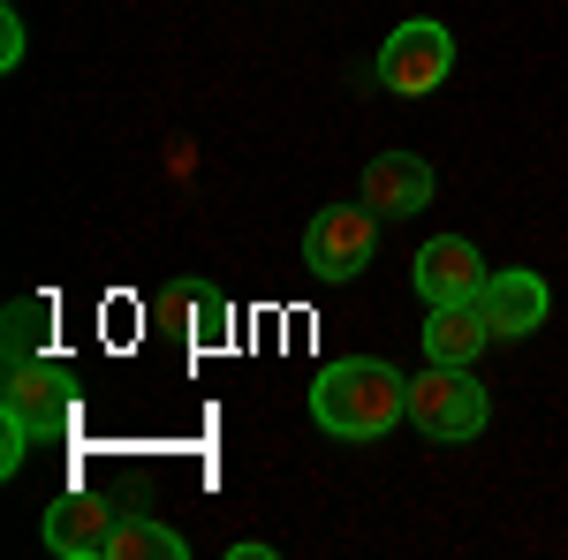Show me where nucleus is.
I'll list each match as a JSON object with an SVG mask.
<instances>
[{
    "label": "nucleus",
    "instance_id": "nucleus-1",
    "mask_svg": "<svg viewBox=\"0 0 568 560\" xmlns=\"http://www.w3.org/2000/svg\"><path fill=\"white\" fill-rule=\"evenodd\" d=\"M311 417H318V431H334V439L372 447V439H387L409 417V379L394 371L387 356H342V364H326L311 379Z\"/></svg>",
    "mask_w": 568,
    "mask_h": 560
},
{
    "label": "nucleus",
    "instance_id": "nucleus-2",
    "mask_svg": "<svg viewBox=\"0 0 568 560\" xmlns=\"http://www.w3.org/2000/svg\"><path fill=\"white\" fill-rule=\"evenodd\" d=\"M77 417V371L61 356H31V364H8V387H0V477L23 470V447L61 439Z\"/></svg>",
    "mask_w": 568,
    "mask_h": 560
},
{
    "label": "nucleus",
    "instance_id": "nucleus-3",
    "mask_svg": "<svg viewBox=\"0 0 568 560\" xmlns=\"http://www.w3.org/2000/svg\"><path fill=\"white\" fill-rule=\"evenodd\" d=\"M485 417H493V401H485V387L463 371V364H433V371L409 379V425L425 431V439H439V447L478 439Z\"/></svg>",
    "mask_w": 568,
    "mask_h": 560
},
{
    "label": "nucleus",
    "instance_id": "nucleus-4",
    "mask_svg": "<svg viewBox=\"0 0 568 560\" xmlns=\"http://www.w3.org/2000/svg\"><path fill=\"white\" fill-rule=\"evenodd\" d=\"M372 243H379V213L356 197V205H326V213L304 227V265L326 281V288H342L356 281L364 265H372Z\"/></svg>",
    "mask_w": 568,
    "mask_h": 560
},
{
    "label": "nucleus",
    "instance_id": "nucleus-5",
    "mask_svg": "<svg viewBox=\"0 0 568 560\" xmlns=\"http://www.w3.org/2000/svg\"><path fill=\"white\" fill-rule=\"evenodd\" d=\"M447 69H455V39H447V23H433V16L394 23L387 45H379V84L402 91V99L439 91V84H447Z\"/></svg>",
    "mask_w": 568,
    "mask_h": 560
},
{
    "label": "nucleus",
    "instance_id": "nucleus-6",
    "mask_svg": "<svg viewBox=\"0 0 568 560\" xmlns=\"http://www.w3.org/2000/svg\"><path fill=\"white\" fill-rule=\"evenodd\" d=\"M152 318H160L182 348H220L235 310H227V296H220L213 281H175V288H160V296H152Z\"/></svg>",
    "mask_w": 568,
    "mask_h": 560
},
{
    "label": "nucleus",
    "instance_id": "nucleus-7",
    "mask_svg": "<svg viewBox=\"0 0 568 560\" xmlns=\"http://www.w3.org/2000/svg\"><path fill=\"white\" fill-rule=\"evenodd\" d=\"M478 310H485V326H493V342H524V334H538L546 326V310H554V296H546V281L538 273H485V288H478Z\"/></svg>",
    "mask_w": 568,
    "mask_h": 560
},
{
    "label": "nucleus",
    "instance_id": "nucleus-8",
    "mask_svg": "<svg viewBox=\"0 0 568 560\" xmlns=\"http://www.w3.org/2000/svg\"><path fill=\"white\" fill-rule=\"evenodd\" d=\"M114 522H122V508H106L99 492H69V500L45 508V546L61 560H106Z\"/></svg>",
    "mask_w": 568,
    "mask_h": 560
},
{
    "label": "nucleus",
    "instance_id": "nucleus-9",
    "mask_svg": "<svg viewBox=\"0 0 568 560\" xmlns=\"http://www.w3.org/2000/svg\"><path fill=\"white\" fill-rule=\"evenodd\" d=\"M409 273H417L425 303H478V288H485V258L470 251V235H433Z\"/></svg>",
    "mask_w": 568,
    "mask_h": 560
},
{
    "label": "nucleus",
    "instance_id": "nucleus-10",
    "mask_svg": "<svg viewBox=\"0 0 568 560\" xmlns=\"http://www.w3.org/2000/svg\"><path fill=\"white\" fill-rule=\"evenodd\" d=\"M364 205L379 220H409L433 205V167L417 160V152H379L372 167H364V190H356Z\"/></svg>",
    "mask_w": 568,
    "mask_h": 560
},
{
    "label": "nucleus",
    "instance_id": "nucleus-11",
    "mask_svg": "<svg viewBox=\"0 0 568 560\" xmlns=\"http://www.w3.org/2000/svg\"><path fill=\"white\" fill-rule=\"evenodd\" d=\"M493 342V326H485L478 303H433V318H425V356L433 364H478V348Z\"/></svg>",
    "mask_w": 568,
    "mask_h": 560
},
{
    "label": "nucleus",
    "instance_id": "nucleus-12",
    "mask_svg": "<svg viewBox=\"0 0 568 560\" xmlns=\"http://www.w3.org/2000/svg\"><path fill=\"white\" fill-rule=\"evenodd\" d=\"M182 553H190V538L168 530V522H152V516H136V508H122L114 546H106V560H182Z\"/></svg>",
    "mask_w": 568,
    "mask_h": 560
},
{
    "label": "nucleus",
    "instance_id": "nucleus-13",
    "mask_svg": "<svg viewBox=\"0 0 568 560\" xmlns=\"http://www.w3.org/2000/svg\"><path fill=\"white\" fill-rule=\"evenodd\" d=\"M39 326H45V303L39 296L8 310V364H31V356H39Z\"/></svg>",
    "mask_w": 568,
    "mask_h": 560
},
{
    "label": "nucleus",
    "instance_id": "nucleus-14",
    "mask_svg": "<svg viewBox=\"0 0 568 560\" xmlns=\"http://www.w3.org/2000/svg\"><path fill=\"white\" fill-rule=\"evenodd\" d=\"M23 61V23H16V8L0 16V69H16Z\"/></svg>",
    "mask_w": 568,
    "mask_h": 560
}]
</instances>
